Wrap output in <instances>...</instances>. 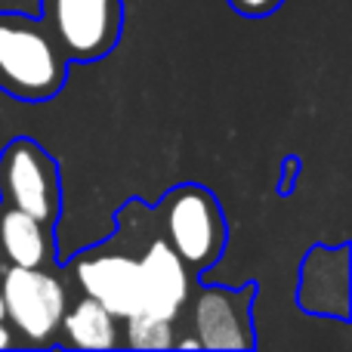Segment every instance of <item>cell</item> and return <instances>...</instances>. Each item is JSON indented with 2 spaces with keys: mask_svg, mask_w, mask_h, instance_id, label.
<instances>
[{
  "mask_svg": "<svg viewBox=\"0 0 352 352\" xmlns=\"http://www.w3.org/2000/svg\"><path fill=\"white\" fill-rule=\"evenodd\" d=\"M285 0H229V6L238 12V16H248V19H263L269 12H275Z\"/></svg>",
  "mask_w": 352,
  "mask_h": 352,
  "instance_id": "13",
  "label": "cell"
},
{
  "mask_svg": "<svg viewBox=\"0 0 352 352\" xmlns=\"http://www.w3.org/2000/svg\"><path fill=\"white\" fill-rule=\"evenodd\" d=\"M3 318L28 343H47L62 322L68 300L59 278L34 266H10L0 278Z\"/></svg>",
  "mask_w": 352,
  "mask_h": 352,
  "instance_id": "5",
  "label": "cell"
},
{
  "mask_svg": "<svg viewBox=\"0 0 352 352\" xmlns=\"http://www.w3.org/2000/svg\"><path fill=\"white\" fill-rule=\"evenodd\" d=\"M59 328L65 331L68 343L78 349H111L118 346V318L96 303L93 297H84L62 312Z\"/></svg>",
  "mask_w": 352,
  "mask_h": 352,
  "instance_id": "11",
  "label": "cell"
},
{
  "mask_svg": "<svg viewBox=\"0 0 352 352\" xmlns=\"http://www.w3.org/2000/svg\"><path fill=\"white\" fill-rule=\"evenodd\" d=\"M0 256L10 260V266H50L56 256L53 229L3 201L0 204Z\"/></svg>",
  "mask_w": 352,
  "mask_h": 352,
  "instance_id": "10",
  "label": "cell"
},
{
  "mask_svg": "<svg viewBox=\"0 0 352 352\" xmlns=\"http://www.w3.org/2000/svg\"><path fill=\"white\" fill-rule=\"evenodd\" d=\"M41 22L68 62H96L121 41L124 0H41Z\"/></svg>",
  "mask_w": 352,
  "mask_h": 352,
  "instance_id": "3",
  "label": "cell"
},
{
  "mask_svg": "<svg viewBox=\"0 0 352 352\" xmlns=\"http://www.w3.org/2000/svg\"><path fill=\"white\" fill-rule=\"evenodd\" d=\"M164 241L176 250L188 272H204L219 260L226 248V217L217 198L201 186H176L161 201Z\"/></svg>",
  "mask_w": 352,
  "mask_h": 352,
  "instance_id": "2",
  "label": "cell"
},
{
  "mask_svg": "<svg viewBox=\"0 0 352 352\" xmlns=\"http://www.w3.org/2000/svg\"><path fill=\"white\" fill-rule=\"evenodd\" d=\"M300 309L349 318V248H312L300 266Z\"/></svg>",
  "mask_w": 352,
  "mask_h": 352,
  "instance_id": "8",
  "label": "cell"
},
{
  "mask_svg": "<svg viewBox=\"0 0 352 352\" xmlns=\"http://www.w3.org/2000/svg\"><path fill=\"white\" fill-rule=\"evenodd\" d=\"M6 346H12V337H10V331H6L3 318H0V349H6Z\"/></svg>",
  "mask_w": 352,
  "mask_h": 352,
  "instance_id": "14",
  "label": "cell"
},
{
  "mask_svg": "<svg viewBox=\"0 0 352 352\" xmlns=\"http://www.w3.org/2000/svg\"><path fill=\"white\" fill-rule=\"evenodd\" d=\"M136 269H140V312L173 322L188 303V287H192L186 263L164 238H158L136 260Z\"/></svg>",
  "mask_w": 352,
  "mask_h": 352,
  "instance_id": "7",
  "label": "cell"
},
{
  "mask_svg": "<svg viewBox=\"0 0 352 352\" xmlns=\"http://www.w3.org/2000/svg\"><path fill=\"white\" fill-rule=\"evenodd\" d=\"M0 198L53 229L59 219V167L34 140H12L0 155Z\"/></svg>",
  "mask_w": 352,
  "mask_h": 352,
  "instance_id": "4",
  "label": "cell"
},
{
  "mask_svg": "<svg viewBox=\"0 0 352 352\" xmlns=\"http://www.w3.org/2000/svg\"><path fill=\"white\" fill-rule=\"evenodd\" d=\"M0 318H3V294H0Z\"/></svg>",
  "mask_w": 352,
  "mask_h": 352,
  "instance_id": "16",
  "label": "cell"
},
{
  "mask_svg": "<svg viewBox=\"0 0 352 352\" xmlns=\"http://www.w3.org/2000/svg\"><path fill=\"white\" fill-rule=\"evenodd\" d=\"M127 322V343L133 349H167L173 346V322L133 312L124 318Z\"/></svg>",
  "mask_w": 352,
  "mask_h": 352,
  "instance_id": "12",
  "label": "cell"
},
{
  "mask_svg": "<svg viewBox=\"0 0 352 352\" xmlns=\"http://www.w3.org/2000/svg\"><path fill=\"white\" fill-rule=\"evenodd\" d=\"M68 59L41 19L0 12V90L19 102H47L65 87Z\"/></svg>",
  "mask_w": 352,
  "mask_h": 352,
  "instance_id": "1",
  "label": "cell"
},
{
  "mask_svg": "<svg viewBox=\"0 0 352 352\" xmlns=\"http://www.w3.org/2000/svg\"><path fill=\"white\" fill-rule=\"evenodd\" d=\"M176 346L179 349H201V343H198V337H188V340H179Z\"/></svg>",
  "mask_w": 352,
  "mask_h": 352,
  "instance_id": "15",
  "label": "cell"
},
{
  "mask_svg": "<svg viewBox=\"0 0 352 352\" xmlns=\"http://www.w3.org/2000/svg\"><path fill=\"white\" fill-rule=\"evenodd\" d=\"M256 287H201L192 306V324L201 349H254V306Z\"/></svg>",
  "mask_w": 352,
  "mask_h": 352,
  "instance_id": "6",
  "label": "cell"
},
{
  "mask_svg": "<svg viewBox=\"0 0 352 352\" xmlns=\"http://www.w3.org/2000/svg\"><path fill=\"white\" fill-rule=\"evenodd\" d=\"M74 278L87 297L102 303L115 318L140 312V269L127 254H93L78 263Z\"/></svg>",
  "mask_w": 352,
  "mask_h": 352,
  "instance_id": "9",
  "label": "cell"
}]
</instances>
